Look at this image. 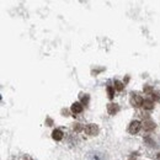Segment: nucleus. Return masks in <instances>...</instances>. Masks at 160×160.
Segmentation results:
<instances>
[{
  "instance_id": "obj_1",
  "label": "nucleus",
  "mask_w": 160,
  "mask_h": 160,
  "mask_svg": "<svg viewBox=\"0 0 160 160\" xmlns=\"http://www.w3.org/2000/svg\"><path fill=\"white\" fill-rule=\"evenodd\" d=\"M140 124L138 121H133V122H131V124H129V127H128V132L131 133V134H136V133H138L140 131Z\"/></svg>"
},
{
  "instance_id": "obj_2",
  "label": "nucleus",
  "mask_w": 160,
  "mask_h": 160,
  "mask_svg": "<svg viewBox=\"0 0 160 160\" xmlns=\"http://www.w3.org/2000/svg\"><path fill=\"white\" fill-rule=\"evenodd\" d=\"M84 131H85V133L89 134V136H95V134L99 133V128H98L96 124H88V126L84 128Z\"/></svg>"
},
{
  "instance_id": "obj_3",
  "label": "nucleus",
  "mask_w": 160,
  "mask_h": 160,
  "mask_svg": "<svg viewBox=\"0 0 160 160\" xmlns=\"http://www.w3.org/2000/svg\"><path fill=\"white\" fill-rule=\"evenodd\" d=\"M143 98L138 95V94H132V98H131V102H132V105L133 106H142L143 105Z\"/></svg>"
},
{
  "instance_id": "obj_4",
  "label": "nucleus",
  "mask_w": 160,
  "mask_h": 160,
  "mask_svg": "<svg viewBox=\"0 0 160 160\" xmlns=\"http://www.w3.org/2000/svg\"><path fill=\"white\" fill-rule=\"evenodd\" d=\"M72 112L73 113H80V112H82V105L80 103V102H75L73 106H72Z\"/></svg>"
},
{
  "instance_id": "obj_5",
  "label": "nucleus",
  "mask_w": 160,
  "mask_h": 160,
  "mask_svg": "<svg viewBox=\"0 0 160 160\" xmlns=\"http://www.w3.org/2000/svg\"><path fill=\"white\" fill-rule=\"evenodd\" d=\"M107 111H108L110 115H115L118 111V106L115 105V103H108L107 105Z\"/></svg>"
},
{
  "instance_id": "obj_6",
  "label": "nucleus",
  "mask_w": 160,
  "mask_h": 160,
  "mask_svg": "<svg viewBox=\"0 0 160 160\" xmlns=\"http://www.w3.org/2000/svg\"><path fill=\"white\" fill-rule=\"evenodd\" d=\"M145 110H152L153 107H154V102L150 100V99H145V100L143 101V105H142Z\"/></svg>"
},
{
  "instance_id": "obj_7",
  "label": "nucleus",
  "mask_w": 160,
  "mask_h": 160,
  "mask_svg": "<svg viewBox=\"0 0 160 160\" xmlns=\"http://www.w3.org/2000/svg\"><path fill=\"white\" fill-rule=\"evenodd\" d=\"M52 137L54 140H60L63 138V132L60 129H54L53 133H52Z\"/></svg>"
},
{
  "instance_id": "obj_8",
  "label": "nucleus",
  "mask_w": 160,
  "mask_h": 160,
  "mask_svg": "<svg viewBox=\"0 0 160 160\" xmlns=\"http://www.w3.org/2000/svg\"><path fill=\"white\" fill-rule=\"evenodd\" d=\"M144 129L145 131H152V129H154V127H155V124L153 123V122H150V121H147V122H144Z\"/></svg>"
},
{
  "instance_id": "obj_9",
  "label": "nucleus",
  "mask_w": 160,
  "mask_h": 160,
  "mask_svg": "<svg viewBox=\"0 0 160 160\" xmlns=\"http://www.w3.org/2000/svg\"><path fill=\"white\" fill-rule=\"evenodd\" d=\"M115 89L122 90V89H123V84H122L121 81H118V80H116V81H115Z\"/></svg>"
},
{
  "instance_id": "obj_10",
  "label": "nucleus",
  "mask_w": 160,
  "mask_h": 160,
  "mask_svg": "<svg viewBox=\"0 0 160 160\" xmlns=\"http://www.w3.org/2000/svg\"><path fill=\"white\" fill-rule=\"evenodd\" d=\"M107 92H108V96H110V98H113V88L108 86V88H107Z\"/></svg>"
},
{
  "instance_id": "obj_11",
  "label": "nucleus",
  "mask_w": 160,
  "mask_h": 160,
  "mask_svg": "<svg viewBox=\"0 0 160 160\" xmlns=\"http://www.w3.org/2000/svg\"><path fill=\"white\" fill-rule=\"evenodd\" d=\"M158 157H159V158H160V154H159V155H158Z\"/></svg>"
}]
</instances>
